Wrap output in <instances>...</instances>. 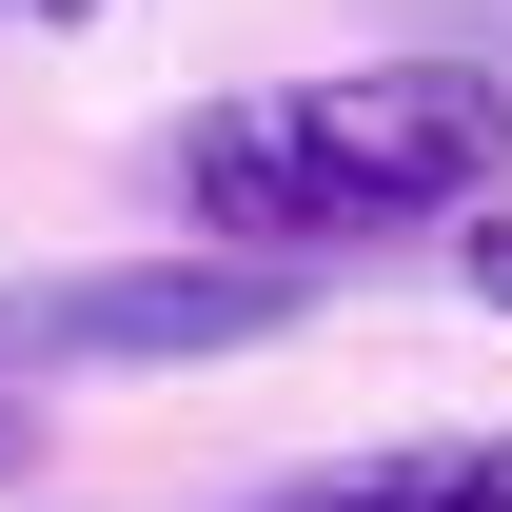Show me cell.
Returning a JSON list of instances; mask_svg holds the SVG:
<instances>
[{
  "label": "cell",
  "mask_w": 512,
  "mask_h": 512,
  "mask_svg": "<svg viewBox=\"0 0 512 512\" xmlns=\"http://www.w3.org/2000/svg\"><path fill=\"white\" fill-rule=\"evenodd\" d=\"M512 178V79L493 60H335V79H256L178 119V197L217 256H355V237H473Z\"/></svg>",
  "instance_id": "cell-1"
},
{
  "label": "cell",
  "mask_w": 512,
  "mask_h": 512,
  "mask_svg": "<svg viewBox=\"0 0 512 512\" xmlns=\"http://www.w3.org/2000/svg\"><path fill=\"white\" fill-rule=\"evenodd\" d=\"M296 316V276L276 256H158V276H40V296H0L20 355H99V375H158V355H237V335Z\"/></svg>",
  "instance_id": "cell-2"
},
{
  "label": "cell",
  "mask_w": 512,
  "mask_h": 512,
  "mask_svg": "<svg viewBox=\"0 0 512 512\" xmlns=\"http://www.w3.org/2000/svg\"><path fill=\"white\" fill-rule=\"evenodd\" d=\"M276 512H512V434H434V453H375V473H316Z\"/></svg>",
  "instance_id": "cell-3"
},
{
  "label": "cell",
  "mask_w": 512,
  "mask_h": 512,
  "mask_svg": "<svg viewBox=\"0 0 512 512\" xmlns=\"http://www.w3.org/2000/svg\"><path fill=\"white\" fill-rule=\"evenodd\" d=\"M453 276H473V316H512V197L473 217V237H453Z\"/></svg>",
  "instance_id": "cell-4"
},
{
  "label": "cell",
  "mask_w": 512,
  "mask_h": 512,
  "mask_svg": "<svg viewBox=\"0 0 512 512\" xmlns=\"http://www.w3.org/2000/svg\"><path fill=\"white\" fill-rule=\"evenodd\" d=\"M20 473H40V414H20V394H0V493H20Z\"/></svg>",
  "instance_id": "cell-5"
},
{
  "label": "cell",
  "mask_w": 512,
  "mask_h": 512,
  "mask_svg": "<svg viewBox=\"0 0 512 512\" xmlns=\"http://www.w3.org/2000/svg\"><path fill=\"white\" fill-rule=\"evenodd\" d=\"M40 20H99V0H40Z\"/></svg>",
  "instance_id": "cell-6"
}]
</instances>
